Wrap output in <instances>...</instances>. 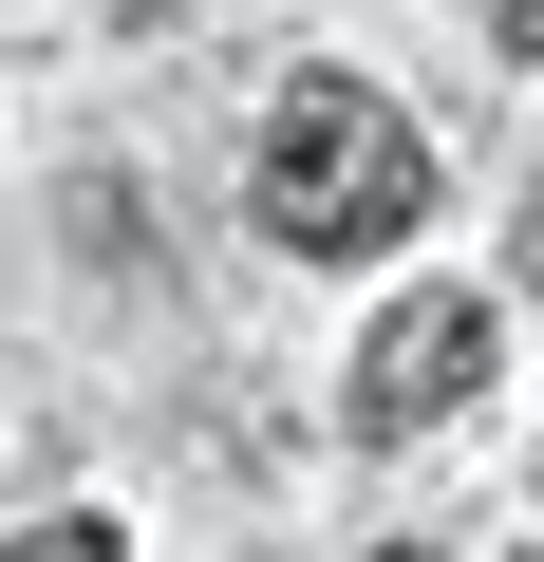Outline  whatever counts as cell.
I'll return each instance as SVG.
<instances>
[{"instance_id":"cell-1","label":"cell","mask_w":544,"mask_h":562,"mask_svg":"<svg viewBox=\"0 0 544 562\" xmlns=\"http://www.w3.org/2000/svg\"><path fill=\"white\" fill-rule=\"evenodd\" d=\"M244 206H263L282 262H395L432 225V150H413V113L376 76H282V113L244 150Z\"/></svg>"},{"instance_id":"cell-2","label":"cell","mask_w":544,"mask_h":562,"mask_svg":"<svg viewBox=\"0 0 544 562\" xmlns=\"http://www.w3.org/2000/svg\"><path fill=\"white\" fill-rule=\"evenodd\" d=\"M488 357H507V319H488V281H432V301H395L376 338H357V431L376 450H413V431H451L469 394H488Z\"/></svg>"},{"instance_id":"cell-3","label":"cell","mask_w":544,"mask_h":562,"mask_svg":"<svg viewBox=\"0 0 544 562\" xmlns=\"http://www.w3.org/2000/svg\"><path fill=\"white\" fill-rule=\"evenodd\" d=\"M0 562H132V543H113V506H57V525H20Z\"/></svg>"},{"instance_id":"cell-4","label":"cell","mask_w":544,"mask_h":562,"mask_svg":"<svg viewBox=\"0 0 544 562\" xmlns=\"http://www.w3.org/2000/svg\"><path fill=\"white\" fill-rule=\"evenodd\" d=\"M488 38H507V57H544V0H488Z\"/></svg>"},{"instance_id":"cell-5","label":"cell","mask_w":544,"mask_h":562,"mask_svg":"<svg viewBox=\"0 0 544 562\" xmlns=\"http://www.w3.org/2000/svg\"><path fill=\"white\" fill-rule=\"evenodd\" d=\"M376 562H432V543H376Z\"/></svg>"},{"instance_id":"cell-6","label":"cell","mask_w":544,"mask_h":562,"mask_svg":"<svg viewBox=\"0 0 544 562\" xmlns=\"http://www.w3.org/2000/svg\"><path fill=\"white\" fill-rule=\"evenodd\" d=\"M525 562H544V543H525Z\"/></svg>"}]
</instances>
